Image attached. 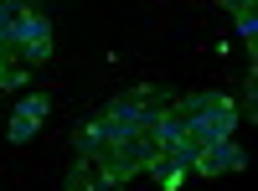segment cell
Segmentation results:
<instances>
[{
  "label": "cell",
  "instance_id": "ba28073f",
  "mask_svg": "<svg viewBox=\"0 0 258 191\" xmlns=\"http://www.w3.org/2000/svg\"><path fill=\"white\" fill-rule=\"evenodd\" d=\"M238 31H243V41H248V47H253V36H258V21H253V11H243V16H238Z\"/></svg>",
  "mask_w": 258,
  "mask_h": 191
},
{
  "label": "cell",
  "instance_id": "6da1fadb",
  "mask_svg": "<svg viewBox=\"0 0 258 191\" xmlns=\"http://www.w3.org/2000/svg\"><path fill=\"white\" fill-rule=\"evenodd\" d=\"M176 114H181V130L191 145H207V140H232L238 130V103L217 88H202V93H186L176 98Z\"/></svg>",
  "mask_w": 258,
  "mask_h": 191
},
{
  "label": "cell",
  "instance_id": "3957f363",
  "mask_svg": "<svg viewBox=\"0 0 258 191\" xmlns=\"http://www.w3.org/2000/svg\"><path fill=\"white\" fill-rule=\"evenodd\" d=\"M191 155H197V145H191V140H170V145H160V150L150 155L145 171L155 176L160 191H181V186L191 181Z\"/></svg>",
  "mask_w": 258,
  "mask_h": 191
},
{
  "label": "cell",
  "instance_id": "30bf717a",
  "mask_svg": "<svg viewBox=\"0 0 258 191\" xmlns=\"http://www.w3.org/2000/svg\"><path fill=\"white\" fill-rule=\"evenodd\" d=\"M103 191H124V186H103Z\"/></svg>",
  "mask_w": 258,
  "mask_h": 191
},
{
  "label": "cell",
  "instance_id": "7a4b0ae2",
  "mask_svg": "<svg viewBox=\"0 0 258 191\" xmlns=\"http://www.w3.org/2000/svg\"><path fill=\"white\" fill-rule=\"evenodd\" d=\"M0 52H6L11 62H21V68H41V62H52V21L41 16L36 0H21L11 26H6V41H0Z\"/></svg>",
  "mask_w": 258,
  "mask_h": 191
},
{
  "label": "cell",
  "instance_id": "9c48e42d",
  "mask_svg": "<svg viewBox=\"0 0 258 191\" xmlns=\"http://www.w3.org/2000/svg\"><path fill=\"white\" fill-rule=\"evenodd\" d=\"M222 6H227L232 16H243V11H253V0H222Z\"/></svg>",
  "mask_w": 258,
  "mask_h": 191
},
{
  "label": "cell",
  "instance_id": "5b68a950",
  "mask_svg": "<svg viewBox=\"0 0 258 191\" xmlns=\"http://www.w3.org/2000/svg\"><path fill=\"white\" fill-rule=\"evenodd\" d=\"M47 114H52V98H47V93L16 98V114H11V124H6V140H11V145H31L36 130L47 124Z\"/></svg>",
  "mask_w": 258,
  "mask_h": 191
},
{
  "label": "cell",
  "instance_id": "52a82bcc",
  "mask_svg": "<svg viewBox=\"0 0 258 191\" xmlns=\"http://www.w3.org/2000/svg\"><path fill=\"white\" fill-rule=\"evenodd\" d=\"M103 186H109V181H103L98 160H73L68 181H62V191H103Z\"/></svg>",
  "mask_w": 258,
  "mask_h": 191
},
{
  "label": "cell",
  "instance_id": "8992f818",
  "mask_svg": "<svg viewBox=\"0 0 258 191\" xmlns=\"http://www.w3.org/2000/svg\"><path fill=\"white\" fill-rule=\"evenodd\" d=\"M109 140H114L109 119H103V114H93L88 124H83V135L73 140V150H78V160H98V155H103V145H109Z\"/></svg>",
  "mask_w": 258,
  "mask_h": 191
},
{
  "label": "cell",
  "instance_id": "277c9868",
  "mask_svg": "<svg viewBox=\"0 0 258 191\" xmlns=\"http://www.w3.org/2000/svg\"><path fill=\"white\" fill-rule=\"evenodd\" d=\"M243 165H248V155H243L238 140H207V145H197V155H191V176L212 181V176L243 171Z\"/></svg>",
  "mask_w": 258,
  "mask_h": 191
}]
</instances>
